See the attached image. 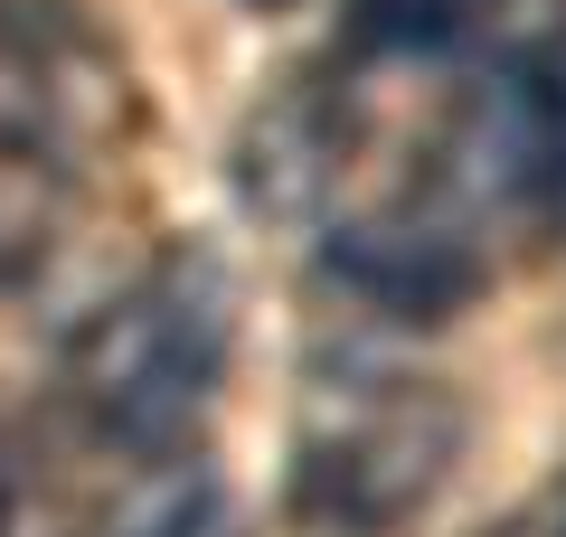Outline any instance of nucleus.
Wrapping results in <instances>:
<instances>
[{"label": "nucleus", "instance_id": "f257e3e1", "mask_svg": "<svg viewBox=\"0 0 566 537\" xmlns=\"http://www.w3.org/2000/svg\"><path fill=\"white\" fill-rule=\"evenodd\" d=\"M227 368V283L218 264L170 255L161 274H142L123 302H104L66 349V397L123 453H161L189 415L208 406Z\"/></svg>", "mask_w": 566, "mask_h": 537}, {"label": "nucleus", "instance_id": "f03ea898", "mask_svg": "<svg viewBox=\"0 0 566 537\" xmlns=\"http://www.w3.org/2000/svg\"><path fill=\"white\" fill-rule=\"evenodd\" d=\"M444 453H453V415H434L424 397H340V415H322L303 443V499L322 518L378 528L434 491Z\"/></svg>", "mask_w": 566, "mask_h": 537}, {"label": "nucleus", "instance_id": "7ed1b4c3", "mask_svg": "<svg viewBox=\"0 0 566 537\" xmlns=\"http://www.w3.org/2000/svg\"><path fill=\"white\" fill-rule=\"evenodd\" d=\"M453 179L482 208H557L566 199V66L510 57L472 85L453 123Z\"/></svg>", "mask_w": 566, "mask_h": 537}, {"label": "nucleus", "instance_id": "20e7f679", "mask_svg": "<svg viewBox=\"0 0 566 537\" xmlns=\"http://www.w3.org/2000/svg\"><path fill=\"white\" fill-rule=\"evenodd\" d=\"M331 274L387 320H444L482 293V255L453 227H406V218H359L331 236Z\"/></svg>", "mask_w": 566, "mask_h": 537}, {"label": "nucleus", "instance_id": "39448f33", "mask_svg": "<svg viewBox=\"0 0 566 537\" xmlns=\"http://www.w3.org/2000/svg\"><path fill=\"white\" fill-rule=\"evenodd\" d=\"M472 20V0H349V39L378 57H434Z\"/></svg>", "mask_w": 566, "mask_h": 537}, {"label": "nucleus", "instance_id": "423d86ee", "mask_svg": "<svg viewBox=\"0 0 566 537\" xmlns=\"http://www.w3.org/2000/svg\"><path fill=\"white\" fill-rule=\"evenodd\" d=\"M208 528H218V481L208 472H151L114 518V537H208Z\"/></svg>", "mask_w": 566, "mask_h": 537}, {"label": "nucleus", "instance_id": "0eeeda50", "mask_svg": "<svg viewBox=\"0 0 566 537\" xmlns=\"http://www.w3.org/2000/svg\"><path fill=\"white\" fill-rule=\"evenodd\" d=\"M557 537H566V518H557Z\"/></svg>", "mask_w": 566, "mask_h": 537}]
</instances>
